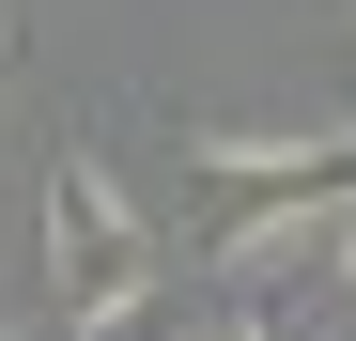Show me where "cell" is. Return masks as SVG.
Here are the masks:
<instances>
[{"label":"cell","mask_w":356,"mask_h":341,"mask_svg":"<svg viewBox=\"0 0 356 341\" xmlns=\"http://www.w3.org/2000/svg\"><path fill=\"white\" fill-rule=\"evenodd\" d=\"M0 31H16V0H0Z\"/></svg>","instance_id":"obj_5"},{"label":"cell","mask_w":356,"mask_h":341,"mask_svg":"<svg viewBox=\"0 0 356 341\" xmlns=\"http://www.w3.org/2000/svg\"><path fill=\"white\" fill-rule=\"evenodd\" d=\"M310 248H325V279H341V295H356V187H341V202L310 217Z\"/></svg>","instance_id":"obj_4"},{"label":"cell","mask_w":356,"mask_h":341,"mask_svg":"<svg viewBox=\"0 0 356 341\" xmlns=\"http://www.w3.org/2000/svg\"><path fill=\"white\" fill-rule=\"evenodd\" d=\"M0 341H16V326H0Z\"/></svg>","instance_id":"obj_6"},{"label":"cell","mask_w":356,"mask_h":341,"mask_svg":"<svg viewBox=\"0 0 356 341\" xmlns=\"http://www.w3.org/2000/svg\"><path fill=\"white\" fill-rule=\"evenodd\" d=\"M186 170H202V248L232 264V248H264V233H310V217L356 187V140L341 125L325 140H202Z\"/></svg>","instance_id":"obj_2"},{"label":"cell","mask_w":356,"mask_h":341,"mask_svg":"<svg viewBox=\"0 0 356 341\" xmlns=\"http://www.w3.org/2000/svg\"><path fill=\"white\" fill-rule=\"evenodd\" d=\"M232 341H356V295L325 279V248H310V233L232 248Z\"/></svg>","instance_id":"obj_3"},{"label":"cell","mask_w":356,"mask_h":341,"mask_svg":"<svg viewBox=\"0 0 356 341\" xmlns=\"http://www.w3.org/2000/svg\"><path fill=\"white\" fill-rule=\"evenodd\" d=\"M47 295H63L78 341H140L155 326V217L124 202L108 155H63V170H47Z\"/></svg>","instance_id":"obj_1"}]
</instances>
